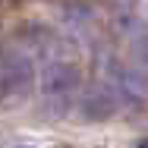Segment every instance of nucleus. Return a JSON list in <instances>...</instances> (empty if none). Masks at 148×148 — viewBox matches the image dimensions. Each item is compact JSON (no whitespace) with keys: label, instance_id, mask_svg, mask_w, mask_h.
I'll use <instances>...</instances> for the list:
<instances>
[{"label":"nucleus","instance_id":"obj_1","mask_svg":"<svg viewBox=\"0 0 148 148\" xmlns=\"http://www.w3.org/2000/svg\"><path fill=\"white\" fill-rule=\"evenodd\" d=\"M79 82H82V76H79V66L76 63L54 60L41 73V95L51 98V101H60V98H69L73 91L79 88Z\"/></svg>","mask_w":148,"mask_h":148},{"label":"nucleus","instance_id":"obj_2","mask_svg":"<svg viewBox=\"0 0 148 148\" xmlns=\"http://www.w3.org/2000/svg\"><path fill=\"white\" fill-rule=\"evenodd\" d=\"M35 85V63L29 54H16V51H6L3 57V98H19V95H29Z\"/></svg>","mask_w":148,"mask_h":148},{"label":"nucleus","instance_id":"obj_3","mask_svg":"<svg viewBox=\"0 0 148 148\" xmlns=\"http://www.w3.org/2000/svg\"><path fill=\"white\" fill-rule=\"evenodd\" d=\"M117 107H120V98H117V91L107 88V85L85 91V98H82V104H79V110H82L88 120L114 117V114H117Z\"/></svg>","mask_w":148,"mask_h":148},{"label":"nucleus","instance_id":"obj_4","mask_svg":"<svg viewBox=\"0 0 148 148\" xmlns=\"http://www.w3.org/2000/svg\"><path fill=\"white\" fill-rule=\"evenodd\" d=\"M136 54H139V60L148 66V35H142V38L136 41Z\"/></svg>","mask_w":148,"mask_h":148},{"label":"nucleus","instance_id":"obj_5","mask_svg":"<svg viewBox=\"0 0 148 148\" xmlns=\"http://www.w3.org/2000/svg\"><path fill=\"white\" fill-rule=\"evenodd\" d=\"M139 148H148V139H142V142H139Z\"/></svg>","mask_w":148,"mask_h":148}]
</instances>
